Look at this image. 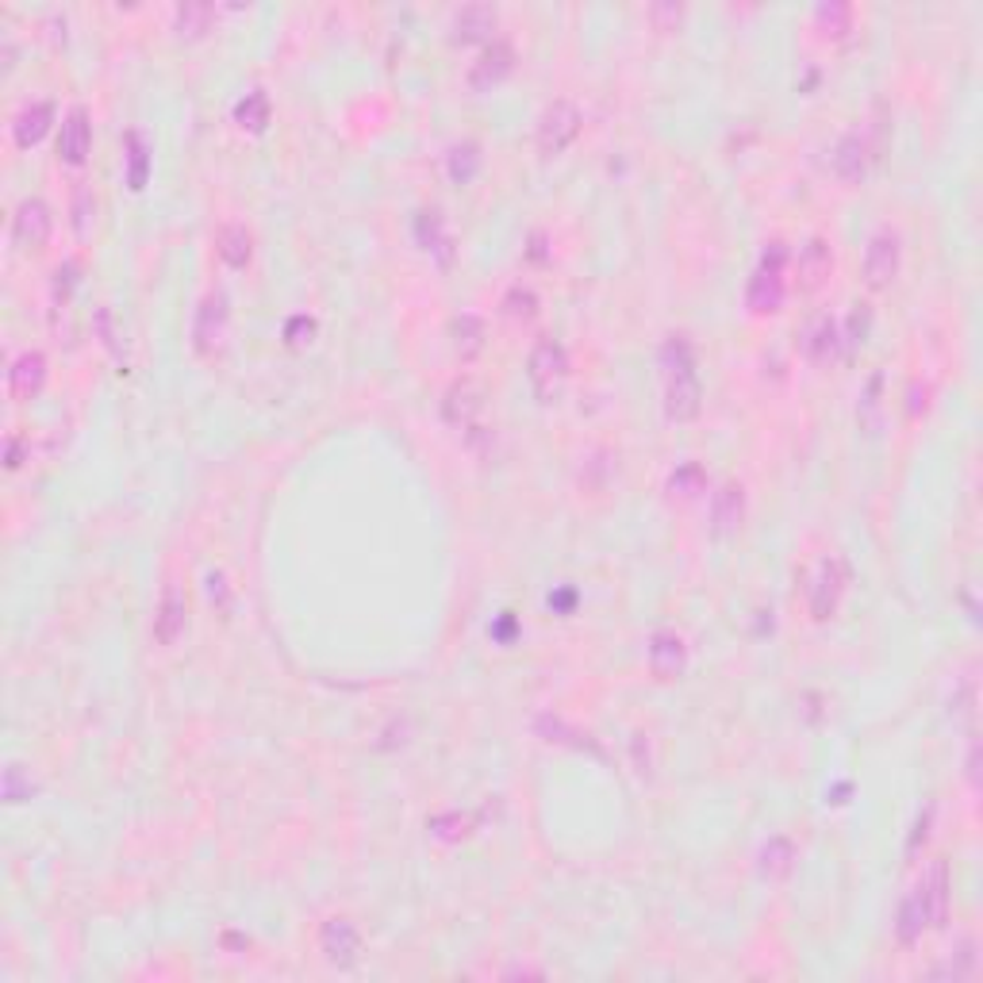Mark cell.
<instances>
[{"mask_svg":"<svg viewBox=\"0 0 983 983\" xmlns=\"http://www.w3.org/2000/svg\"><path fill=\"white\" fill-rule=\"evenodd\" d=\"M484 411V388L473 376H457L442 396V419L457 430H473Z\"/></svg>","mask_w":983,"mask_h":983,"instance_id":"11","label":"cell"},{"mask_svg":"<svg viewBox=\"0 0 983 983\" xmlns=\"http://www.w3.org/2000/svg\"><path fill=\"white\" fill-rule=\"evenodd\" d=\"M450 346L453 353H457L461 361H473L484 353V346H488V327H484V319L476 312H461L450 319Z\"/></svg>","mask_w":983,"mask_h":983,"instance_id":"22","label":"cell"},{"mask_svg":"<svg viewBox=\"0 0 983 983\" xmlns=\"http://www.w3.org/2000/svg\"><path fill=\"white\" fill-rule=\"evenodd\" d=\"M929 934V914H926V903H922L918 888L911 891V895L903 899V906H899V918H895V937L903 945H914L922 941V937Z\"/></svg>","mask_w":983,"mask_h":983,"instance_id":"28","label":"cell"},{"mask_svg":"<svg viewBox=\"0 0 983 983\" xmlns=\"http://www.w3.org/2000/svg\"><path fill=\"white\" fill-rule=\"evenodd\" d=\"M803 350L811 361H834L841 353V327H837L834 315H818L811 323V330L803 338Z\"/></svg>","mask_w":983,"mask_h":983,"instance_id":"26","label":"cell"},{"mask_svg":"<svg viewBox=\"0 0 983 983\" xmlns=\"http://www.w3.org/2000/svg\"><path fill=\"white\" fill-rule=\"evenodd\" d=\"M968 780H972V788L980 780V745L975 742H972V753H968Z\"/></svg>","mask_w":983,"mask_h":983,"instance_id":"44","label":"cell"},{"mask_svg":"<svg viewBox=\"0 0 983 983\" xmlns=\"http://www.w3.org/2000/svg\"><path fill=\"white\" fill-rule=\"evenodd\" d=\"M975 964H980V957H975V941H972V937H964V941H960V949L952 952L949 964H941L934 975H952V980H968V975H975Z\"/></svg>","mask_w":983,"mask_h":983,"instance_id":"35","label":"cell"},{"mask_svg":"<svg viewBox=\"0 0 983 983\" xmlns=\"http://www.w3.org/2000/svg\"><path fill=\"white\" fill-rule=\"evenodd\" d=\"M504 315L511 323H534V315H538V292L534 289H527V284H511V289H507V296H504Z\"/></svg>","mask_w":983,"mask_h":983,"instance_id":"34","label":"cell"},{"mask_svg":"<svg viewBox=\"0 0 983 983\" xmlns=\"http://www.w3.org/2000/svg\"><path fill=\"white\" fill-rule=\"evenodd\" d=\"M683 8L680 4H653L649 8V20L657 23V31H673L676 23H680Z\"/></svg>","mask_w":983,"mask_h":983,"instance_id":"40","label":"cell"},{"mask_svg":"<svg viewBox=\"0 0 983 983\" xmlns=\"http://www.w3.org/2000/svg\"><path fill=\"white\" fill-rule=\"evenodd\" d=\"M89 150H92L89 112H84L81 104H74L66 112V120H61V131H58V158L66 161V166H84V161H89Z\"/></svg>","mask_w":983,"mask_h":983,"instance_id":"16","label":"cell"},{"mask_svg":"<svg viewBox=\"0 0 983 983\" xmlns=\"http://www.w3.org/2000/svg\"><path fill=\"white\" fill-rule=\"evenodd\" d=\"M207 599L219 603V611H227V580H223V573L207 576Z\"/></svg>","mask_w":983,"mask_h":983,"instance_id":"42","label":"cell"},{"mask_svg":"<svg viewBox=\"0 0 983 983\" xmlns=\"http://www.w3.org/2000/svg\"><path fill=\"white\" fill-rule=\"evenodd\" d=\"M189 630V599L177 584H169L161 591V603L154 611V642L158 645H177Z\"/></svg>","mask_w":983,"mask_h":983,"instance_id":"14","label":"cell"},{"mask_svg":"<svg viewBox=\"0 0 983 983\" xmlns=\"http://www.w3.org/2000/svg\"><path fill=\"white\" fill-rule=\"evenodd\" d=\"M123 161H127V184L135 192H143L146 177H150V146H146L143 131H127L123 135Z\"/></svg>","mask_w":983,"mask_h":983,"instance_id":"29","label":"cell"},{"mask_svg":"<svg viewBox=\"0 0 983 983\" xmlns=\"http://www.w3.org/2000/svg\"><path fill=\"white\" fill-rule=\"evenodd\" d=\"M284 338H289V346H307L315 338V319H307V315H292L289 327H284Z\"/></svg>","mask_w":983,"mask_h":983,"instance_id":"39","label":"cell"},{"mask_svg":"<svg viewBox=\"0 0 983 983\" xmlns=\"http://www.w3.org/2000/svg\"><path fill=\"white\" fill-rule=\"evenodd\" d=\"M899 269H903V242H899V235L891 227L875 230L865 250V289L888 292L895 284Z\"/></svg>","mask_w":983,"mask_h":983,"instance_id":"6","label":"cell"},{"mask_svg":"<svg viewBox=\"0 0 983 983\" xmlns=\"http://www.w3.org/2000/svg\"><path fill=\"white\" fill-rule=\"evenodd\" d=\"M269 112H273V108H269V97H265V89H250L246 92V97H238L235 100V123L242 131H253V135H261V131L269 127Z\"/></svg>","mask_w":983,"mask_h":983,"instance_id":"30","label":"cell"},{"mask_svg":"<svg viewBox=\"0 0 983 983\" xmlns=\"http://www.w3.org/2000/svg\"><path fill=\"white\" fill-rule=\"evenodd\" d=\"M46 384V358L38 350H23L8 369V392L15 399H35Z\"/></svg>","mask_w":983,"mask_h":983,"instance_id":"21","label":"cell"},{"mask_svg":"<svg viewBox=\"0 0 983 983\" xmlns=\"http://www.w3.org/2000/svg\"><path fill=\"white\" fill-rule=\"evenodd\" d=\"M742 522H745V484L726 481L711 499V534H719V538L737 534Z\"/></svg>","mask_w":983,"mask_h":983,"instance_id":"17","label":"cell"},{"mask_svg":"<svg viewBox=\"0 0 983 983\" xmlns=\"http://www.w3.org/2000/svg\"><path fill=\"white\" fill-rule=\"evenodd\" d=\"M660 369H665V415L673 422H691L703 407V384L688 338L673 335L660 346Z\"/></svg>","mask_w":983,"mask_h":983,"instance_id":"1","label":"cell"},{"mask_svg":"<svg viewBox=\"0 0 983 983\" xmlns=\"http://www.w3.org/2000/svg\"><path fill=\"white\" fill-rule=\"evenodd\" d=\"M665 491H668V499L691 504V499H699L707 491V468L699 465V461H683V465H676L673 473H668Z\"/></svg>","mask_w":983,"mask_h":983,"instance_id":"27","label":"cell"},{"mask_svg":"<svg viewBox=\"0 0 983 983\" xmlns=\"http://www.w3.org/2000/svg\"><path fill=\"white\" fill-rule=\"evenodd\" d=\"M50 123H54V104H50V100H35V104H27L20 115H15V123H12L15 146H20V150H31V146H35L38 138L46 135V131H50Z\"/></svg>","mask_w":983,"mask_h":983,"instance_id":"24","label":"cell"},{"mask_svg":"<svg viewBox=\"0 0 983 983\" xmlns=\"http://www.w3.org/2000/svg\"><path fill=\"white\" fill-rule=\"evenodd\" d=\"M50 230H54V212L46 200L38 196H27L20 200V207H15L12 215V238L23 246V250H43L46 242H50Z\"/></svg>","mask_w":983,"mask_h":983,"instance_id":"10","label":"cell"},{"mask_svg":"<svg viewBox=\"0 0 983 983\" xmlns=\"http://www.w3.org/2000/svg\"><path fill=\"white\" fill-rule=\"evenodd\" d=\"M814 27L826 38H845L852 31V8L841 4V0H829V4L814 8Z\"/></svg>","mask_w":983,"mask_h":983,"instance_id":"32","label":"cell"},{"mask_svg":"<svg viewBox=\"0 0 983 983\" xmlns=\"http://www.w3.org/2000/svg\"><path fill=\"white\" fill-rule=\"evenodd\" d=\"M645 660H649V673L657 676L660 683H673L688 673V645L676 630H657L649 637V649H645Z\"/></svg>","mask_w":983,"mask_h":983,"instance_id":"12","label":"cell"},{"mask_svg":"<svg viewBox=\"0 0 983 983\" xmlns=\"http://www.w3.org/2000/svg\"><path fill=\"white\" fill-rule=\"evenodd\" d=\"M468 826H473L468 814H438V818H430V837H438V841H457V837L468 834Z\"/></svg>","mask_w":983,"mask_h":983,"instance_id":"37","label":"cell"},{"mask_svg":"<svg viewBox=\"0 0 983 983\" xmlns=\"http://www.w3.org/2000/svg\"><path fill=\"white\" fill-rule=\"evenodd\" d=\"M788 246L776 238L760 250V261L749 276V289H745V304H749L753 315H776L788 300Z\"/></svg>","mask_w":983,"mask_h":983,"instance_id":"2","label":"cell"},{"mask_svg":"<svg viewBox=\"0 0 983 983\" xmlns=\"http://www.w3.org/2000/svg\"><path fill=\"white\" fill-rule=\"evenodd\" d=\"M845 588H849V568L837 553H826V557L814 565L811 588H806V607H811L814 622H829L837 614L845 599Z\"/></svg>","mask_w":983,"mask_h":983,"instance_id":"3","label":"cell"},{"mask_svg":"<svg viewBox=\"0 0 983 983\" xmlns=\"http://www.w3.org/2000/svg\"><path fill=\"white\" fill-rule=\"evenodd\" d=\"M4 465L8 468H20L23 465V442H20V438H8V442H4Z\"/></svg>","mask_w":983,"mask_h":983,"instance_id":"43","label":"cell"},{"mask_svg":"<svg viewBox=\"0 0 983 983\" xmlns=\"http://www.w3.org/2000/svg\"><path fill=\"white\" fill-rule=\"evenodd\" d=\"M829 169H834L837 181L845 184H860L868 177V146L860 135H841L829 154Z\"/></svg>","mask_w":983,"mask_h":983,"instance_id":"20","label":"cell"},{"mask_svg":"<svg viewBox=\"0 0 983 983\" xmlns=\"http://www.w3.org/2000/svg\"><path fill=\"white\" fill-rule=\"evenodd\" d=\"M476 169H481V146H476L473 138L453 143L450 154H445V173H450V181L453 184H468L476 177Z\"/></svg>","mask_w":983,"mask_h":983,"instance_id":"31","label":"cell"},{"mask_svg":"<svg viewBox=\"0 0 983 983\" xmlns=\"http://www.w3.org/2000/svg\"><path fill=\"white\" fill-rule=\"evenodd\" d=\"M215 253L227 269H246L253 258V235L246 223H223L215 235Z\"/></svg>","mask_w":983,"mask_h":983,"instance_id":"23","label":"cell"},{"mask_svg":"<svg viewBox=\"0 0 983 983\" xmlns=\"http://www.w3.org/2000/svg\"><path fill=\"white\" fill-rule=\"evenodd\" d=\"M415 242H419L422 253H427L430 261H438L442 269L453 261V235H450V227H445V215L438 212V207H422V212L415 215Z\"/></svg>","mask_w":983,"mask_h":983,"instance_id":"15","label":"cell"},{"mask_svg":"<svg viewBox=\"0 0 983 983\" xmlns=\"http://www.w3.org/2000/svg\"><path fill=\"white\" fill-rule=\"evenodd\" d=\"M527 376H530V388L542 404H553V396L561 392V384L568 381V350L557 342V338H542L534 342L527 358Z\"/></svg>","mask_w":983,"mask_h":983,"instance_id":"5","label":"cell"},{"mask_svg":"<svg viewBox=\"0 0 983 983\" xmlns=\"http://www.w3.org/2000/svg\"><path fill=\"white\" fill-rule=\"evenodd\" d=\"M215 20V8L212 4H181L173 12V31L181 38H200Z\"/></svg>","mask_w":983,"mask_h":983,"instance_id":"33","label":"cell"},{"mask_svg":"<svg viewBox=\"0 0 983 983\" xmlns=\"http://www.w3.org/2000/svg\"><path fill=\"white\" fill-rule=\"evenodd\" d=\"M319 952L335 968H353L361 960V929L353 918L335 914L319 926Z\"/></svg>","mask_w":983,"mask_h":983,"instance_id":"8","label":"cell"},{"mask_svg":"<svg viewBox=\"0 0 983 983\" xmlns=\"http://www.w3.org/2000/svg\"><path fill=\"white\" fill-rule=\"evenodd\" d=\"M829 273H834V250H829L826 238H806L803 246H799L795 253V284L799 292H818L822 284L829 281Z\"/></svg>","mask_w":983,"mask_h":983,"instance_id":"13","label":"cell"},{"mask_svg":"<svg viewBox=\"0 0 983 983\" xmlns=\"http://www.w3.org/2000/svg\"><path fill=\"white\" fill-rule=\"evenodd\" d=\"M97 212V200H92V192L89 189H81L77 192V207H74V227H77V235H84V227H89V215Z\"/></svg>","mask_w":983,"mask_h":983,"instance_id":"41","label":"cell"},{"mask_svg":"<svg viewBox=\"0 0 983 983\" xmlns=\"http://www.w3.org/2000/svg\"><path fill=\"white\" fill-rule=\"evenodd\" d=\"M227 323H230V304L223 292H207L196 304V315H192V350L200 358H212L215 350L227 338Z\"/></svg>","mask_w":983,"mask_h":983,"instance_id":"7","label":"cell"},{"mask_svg":"<svg viewBox=\"0 0 983 983\" xmlns=\"http://www.w3.org/2000/svg\"><path fill=\"white\" fill-rule=\"evenodd\" d=\"M580 108L573 104V100H553V104H545V112L538 115V131H534V143H538V154L542 158H557V154H565L568 146L576 143V135H580Z\"/></svg>","mask_w":983,"mask_h":983,"instance_id":"4","label":"cell"},{"mask_svg":"<svg viewBox=\"0 0 983 983\" xmlns=\"http://www.w3.org/2000/svg\"><path fill=\"white\" fill-rule=\"evenodd\" d=\"M515 69V50L511 43H504V38H491L488 46H484L481 54H476V61L468 66L465 74V84L473 92H491L496 84H504L507 77H511Z\"/></svg>","mask_w":983,"mask_h":983,"instance_id":"9","label":"cell"},{"mask_svg":"<svg viewBox=\"0 0 983 983\" xmlns=\"http://www.w3.org/2000/svg\"><path fill=\"white\" fill-rule=\"evenodd\" d=\"M538 730L545 734V742H557V745H576V749H591L588 734H580V730H568L561 719H550V714H542L538 719Z\"/></svg>","mask_w":983,"mask_h":983,"instance_id":"36","label":"cell"},{"mask_svg":"<svg viewBox=\"0 0 983 983\" xmlns=\"http://www.w3.org/2000/svg\"><path fill=\"white\" fill-rule=\"evenodd\" d=\"M791 872H795V841L788 834L768 837L757 852V875L765 883H783Z\"/></svg>","mask_w":983,"mask_h":983,"instance_id":"19","label":"cell"},{"mask_svg":"<svg viewBox=\"0 0 983 983\" xmlns=\"http://www.w3.org/2000/svg\"><path fill=\"white\" fill-rule=\"evenodd\" d=\"M35 795V783L31 776H23V765H8L4 768V803H27Z\"/></svg>","mask_w":983,"mask_h":983,"instance_id":"38","label":"cell"},{"mask_svg":"<svg viewBox=\"0 0 983 983\" xmlns=\"http://www.w3.org/2000/svg\"><path fill=\"white\" fill-rule=\"evenodd\" d=\"M499 12L491 4H465L457 15H453V38L457 43H481L496 31Z\"/></svg>","mask_w":983,"mask_h":983,"instance_id":"25","label":"cell"},{"mask_svg":"<svg viewBox=\"0 0 983 983\" xmlns=\"http://www.w3.org/2000/svg\"><path fill=\"white\" fill-rule=\"evenodd\" d=\"M949 891H952L949 865H945V860H934L929 872L922 875V883H918V895H922L926 914H929V929H941L945 918H949Z\"/></svg>","mask_w":983,"mask_h":983,"instance_id":"18","label":"cell"}]
</instances>
